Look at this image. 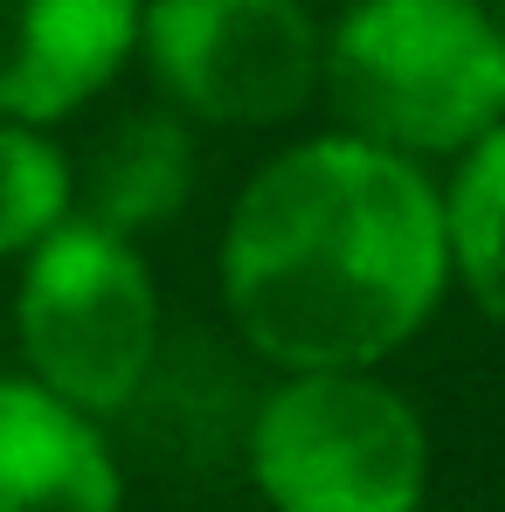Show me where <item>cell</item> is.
I'll use <instances>...</instances> for the list:
<instances>
[{"label": "cell", "instance_id": "cell-1", "mask_svg": "<svg viewBox=\"0 0 505 512\" xmlns=\"http://www.w3.org/2000/svg\"><path fill=\"white\" fill-rule=\"evenodd\" d=\"M450 284L443 194L416 160L353 132L305 139L256 173L222 236L236 333L305 367H374L436 312Z\"/></svg>", "mask_w": 505, "mask_h": 512}, {"label": "cell", "instance_id": "cell-2", "mask_svg": "<svg viewBox=\"0 0 505 512\" xmlns=\"http://www.w3.org/2000/svg\"><path fill=\"white\" fill-rule=\"evenodd\" d=\"M326 90L367 146L464 153L505 118V28L478 0H360L326 42Z\"/></svg>", "mask_w": 505, "mask_h": 512}, {"label": "cell", "instance_id": "cell-3", "mask_svg": "<svg viewBox=\"0 0 505 512\" xmlns=\"http://www.w3.org/2000/svg\"><path fill=\"white\" fill-rule=\"evenodd\" d=\"M14 333L28 381H42L84 416L125 409L160 360V298L146 256L132 250V236L90 215L56 222L28 250Z\"/></svg>", "mask_w": 505, "mask_h": 512}, {"label": "cell", "instance_id": "cell-4", "mask_svg": "<svg viewBox=\"0 0 505 512\" xmlns=\"http://www.w3.org/2000/svg\"><path fill=\"white\" fill-rule=\"evenodd\" d=\"M250 478L270 512H416L429 436L367 367H305L256 409Z\"/></svg>", "mask_w": 505, "mask_h": 512}, {"label": "cell", "instance_id": "cell-5", "mask_svg": "<svg viewBox=\"0 0 505 512\" xmlns=\"http://www.w3.org/2000/svg\"><path fill=\"white\" fill-rule=\"evenodd\" d=\"M139 49L187 118L284 125L326 77V42L298 0H153Z\"/></svg>", "mask_w": 505, "mask_h": 512}, {"label": "cell", "instance_id": "cell-6", "mask_svg": "<svg viewBox=\"0 0 505 512\" xmlns=\"http://www.w3.org/2000/svg\"><path fill=\"white\" fill-rule=\"evenodd\" d=\"M146 0H0V118L49 125L90 104L139 42Z\"/></svg>", "mask_w": 505, "mask_h": 512}, {"label": "cell", "instance_id": "cell-7", "mask_svg": "<svg viewBox=\"0 0 505 512\" xmlns=\"http://www.w3.org/2000/svg\"><path fill=\"white\" fill-rule=\"evenodd\" d=\"M118 499L97 416L42 381H0V512H118Z\"/></svg>", "mask_w": 505, "mask_h": 512}, {"label": "cell", "instance_id": "cell-8", "mask_svg": "<svg viewBox=\"0 0 505 512\" xmlns=\"http://www.w3.org/2000/svg\"><path fill=\"white\" fill-rule=\"evenodd\" d=\"M194 187V139L173 111H139L125 125H111L97 139V153L77 173V215L118 229V236H139V229H160L180 215Z\"/></svg>", "mask_w": 505, "mask_h": 512}, {"label": "cell", "instance_id": "cell-9", "mask_svg": "<svg viewBox=\"0 0 505 512\" xmlns=\"http://www.w3.org/2000/svg\"><path fill=\"white\" fill-rule=\"evenodd\" d=\"M443 222H450V270H464L471 298L505 326V118L471 146L443 201Z\"/></svg>", "mask_w": 505, "mask_h": 512}, {"label": "cell", "instance_id": "cell-10", "mask_svg": "<svg viewBox=\"0 0 505 512\" xmlns=\"http://www.w3.org/2000/svg\"><path fill=\"white\" fill-rule=\"evenodd\" d=\"M70 215H77V173L63 146L28 118H0V256H28Z\"/></svg>", "mask_w": 505, "mask_h": 512}]
</instances>
